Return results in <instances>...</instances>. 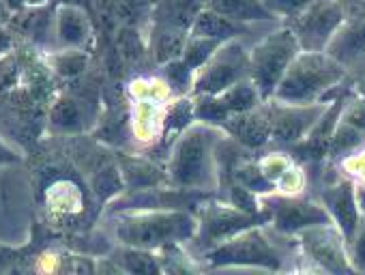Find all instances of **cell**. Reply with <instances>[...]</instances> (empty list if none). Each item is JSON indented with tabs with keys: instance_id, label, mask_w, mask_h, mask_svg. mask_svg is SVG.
<instances>
[{
	"instance_id": "1",
	"label": "cell",
	"mask_w": 365,
	"mask_h": 275,
	"mask_svg": "<svg viewBox=\"0 0 365 275\" xmlns=\"http://www.w3.org/2000/svg\"><path fill=\"white\" fill-rule=\"evenodd\" d=\"M228 133L213 123L194 120L172 142L165 164L170 187L194 194H211L222 187L220 151Z\"/></svg>"
},
{
	"instance_id": "2",
	"label": "cell",
	"mask_w": 365,
	"mask_h": 275,
	"mask_svg": "<svg viewBox=\"0 0 365 275\" xmlns=\"http://www.w3.org/2000/svg\"><path fill=\"white\" fill-rule=\"evenodd\" d=\"M209 269L290 271L301 258L297 237L275 230L269 222L252 226L228 241L198 254Z\"/></svg>"
},
{
	"instance_id": "3",
	"label": "cell",
	"mask_w": 365,
	"mask_h": 275,
	"mask_svg": "<svg viewBox=\"0 0 365 275\" xmlns=\"http://www.w3.org/2000/svg\"><path fill=\"white\" fill-rule=\"evenodd\" d=\"M108 237L116 245L159 251L192 243L198 232V215L187 209H125L106 213Z\"/></svg>"
},
{
	"instance_id": "4",
	"label": "cell",
	"mask_w": 365,
	"mask_h": 275,
	"mask_svg": "<svg viewBox=\"0 0 365 275\" xmlns=\"http://www.w3.org/2000/svg\"><path fill=\"white\" fill-rule=\"evenodd\" d=\"M348 78L350 71L324 50H301L286 69L271 99L286 103L329 101Z\"/></svg>"
},
{
	"instance_id": "5",
	"label": "cell",
	"mask_w": 365,
	"mask_h": 275,
	"mask_svg": "<svg viewBox=\"0 0 365 275\" xmlns=\"http://www.w3.org/2000/svg\"><path fill=\"white\" fill-rule=\"evenodd\" d=\"M129 93V133L140 147H153L163 138L165 112L174 90L163 78H135Z\"/></svg>"
},
{
	"instance_id": "6",
	"label": "cell",
	"mask_w": 365,
	"mask_h": 275,
	"mask_svg": "<svg viewBox=\"0 0 365 275\" xmlns=\"http://www.w3.org/2000/svg\"><path fill=\"white\" fill-rule=\"evenodd\" d=\"M299 52L301 46L286 22L250 46V80L258 88L262 101L273 97L277 84Z\"/></svg>"
},
{
	"instance_id": "7",
	"label": "cell",
	"mask_w": 365,
	"mask_h": 275,
	"mask_svg": "<svg viewBox=\"0 0 365 275\" xmlns=\"http://www.w3.org/2000/svg\"><path fill=\"white\" fill-rule=\"evenodd\" d=\"M243 80H250V41L230 39L220 43L213 56L196 71L190 95H217Z\"/></svg>"
},
{
	"instance_id": "8",
	"label": "cell",
	"mask_w": 365,
	"mask_h": 275,
	"mask_svg": "<svg viewBox=\"0 0 365 275\" xmlns=\"http://www.w3.org/2000/svg\"><path fill=\"white\" fill-rule=\"evenodd\" d=\"M269 222L267 213H247L226 200L202 202L198 213V232L192 241L198 254L228 241L230 237Z\"/></svg>"
},
{
	"instance_id": "9",
	"label": "cell",
	"mask_w": 365,
	"mask_h": 275,
	"mask_svg": "<svg viewBox=\"0 0 365 275\" xmlns=\"http://www.w3.org/2000/svg\"><path fill=\"white\" fill-rule=\"evenodd\" d=\"M329 103L331 99L320 103H286L277 99H267L264 108L271 123V145L288 151L301 145L314 125L320 120Z\"/></svg>"
},
{
	"instance_id": "10",
	"label": "cell",
	"mask_w": 365,
	"mask_h": 275,
	"mask_svg": "<svg viewBox=\"0 0 365 275\" xmlns=\"http://www.w3.org/2000/svg\"><path fill=\"white\" fill-rule=\"evenodd\" d=\"M260 209L267 213L269 224L290 237H297L301 230L318 224L331 222L327 209L320 204L318 198H312L307 194L299 196H284L277 192L260 196Z\"/></svg>"
},
{
	"instance_id": "11",
	"label": "cell",
	"mask_w": 365,
	"mask_h": 275,
	"mask_svg": "<svg viewBox=\"0 0 365 275\" xmlns=\"http://www.w3.org/2000/svg\"><path fill=\"white\" fill-rule=\"evenodd\" d=\"M301 258L324 273H354L348 256V241L333 222L309 226L297 234Z\"/></svg>"
},
{
	"instance_id": "12",
	"label": "cell",
	"mask_w": 365,
	"mask_h": 275,
	"mask_svg": "<svg viewBox=\"0 0 365 275\" xmlns=\"http://www.w3.org/2000/svg\"><path fill=\"white\" fill-rule=\"evenodd\" d=\"M344 18V0H314L309 7L290 18L286 26L294 33L301 50H324Z\"/></svg>"
},
{
	"instance_id": "13",
	"label": "cell",
	"mask_w": 365,
	"mask_h": 275,
	"mask_svg": "<svg viewBox=\"0 0 365 275\" xmlns=\"http://www.w3.org/2000/svg\"><path fill=\"white\" fill-rule=\"evenodd\" d=\"M262 101L258 88L254 86L252 80H243L217 95H207V97H194V108H196V118L207 120L213 125H222L226 118L232 114H241L247 110L258 108Z\"/></svg>"
},
{
	"instance_id": "14",
	"label": "cell",
	"mask_w": 365,
	"mask_h": 275,
	"mask_svg": "<svg viewBox=\"0 0 365 275\" xmlns=\"http://www.w3.org/2000/svg\"><path fill=\"white\" fill-rule=\"evenodd\" d=\"M318 200L327 209L331 222L339 228L346 241L354 234V230L361 224V211L354 194V183L341 175L333 177L331 181H324L318 190Z\"/></svg>"
},
{
	"instance_id": "15",
	"label": "cell",
	"mask_w": 365,
	"mask_h": 275,
	"mask_svg": "<svg viewBox=\"0 0 365 275\" xmlns=\"http://www.w3.org/2000/svg\"><path fill=\"white\" fill-rule=\"evenodd\" d=\"M220 127L245 151H262L271 145V123L264 103L254 110L232 114Z\"/></svg>"
},
{
	"instance_id": "16",
	"label": "cell",
	"mask_w": 365,
	"mask_h": 275,
	"mask_svg": "<svg viewBox=\"0 0 365 275\" xmlns=\"http://www.w3.org/2000/svg\"><path fill=\"white\" fill-rule=\"evenodd\" d=\"M324 52L331 54L346 69L354 67L361 58H365V14L354 18L346 16L329 39Z\"/></svg>"
},
{
	"instance_id": "17",
	"label": "cell",
	"mask_w": 365,
	"mask_h": 275,
	"mask_svg": "<svg viewBox=\"0 0 365 275\" xmlns=\"http://www.w3.org/2000/svg\"><path fill=\"white\" fill-rule=\"evenodd\" d=\"M93 35L91 18L76 5H61L54 18V37L61 50H82Z\"/></svg>"
},
{
	"instance_id": "18",
	"label": "cell",
	"mask_w": 365,
	"mask_h": 275,
	"mask_svg": "<svg viewBox=\"0 0 365 275\" xmlns=\"http://www.w3.org/2000/svg\"><path fill=\"white\" fill-rule=\"evenodd\" d=\"M46 207L56 217H73L84 211V196L78 183L61 179L46 190Z\"/></svg>"
},
{
	"instance_id": "19",
	"label": "cell",
	"mask_w": 365,
	"mask_h": 275,
	"mask_svg": "<svg viewBox=\"0 0 365 275\" xmlns=\"http://www.w3.org/2000/svg\"><path fill=\"white\" fill-rule=\"evenodd\" d=\"M209 9L224 14L232 20L239 22H250V24H258V22H277L279 18H275L262 0H209Z\"/></svg>"
},
{
	"instance_id": "20",
	"label": "cell",
	"mask_w": 365,
	"mask_h": 275,
	"mask_svg": "<svg viewBox=\"0 0 365 275\" xmlns=\"http://www.w3.org/2000/svg\"><path fill=\"white\" fill-rule=\"evenodd\" d=\"M112 262L120 266L123 273H161L163 264L159 262L157 251L129 247V245H116L112 251Z\"/></svg>"
},
{
	"instance_id": "21",
	"label": "cell",
	"mask_w": 365,
	"mask_h": 275,
	"mask_svg": "<svg viewBox=\"0 0 365 275\" xmlns=\"http://www.w3.org/2000/svg\"><path fill=\"white\" fill-rule=\"evenodd\" d=\"M161 78L170 84V88L174 90V95H190L192 93V84H194V76L196 71L182 61L180 56L174 61H168L161 65Z\"/></svg>"
},
{
	"instance_id": "22",
	"label": "cell",
	"mask_w": 365,
	"mask_h": 275,
	"mask_svg": "<svg viewBox=\"0 0 365 275\" xmlns=\"http://www.w3.org/2000/svg\"><path fill=\"white\" fill-rule=\"evenodd\" d=\"M256 162V166H258V170H260V175L273 185V192H275V185H277V181L284 177V172L297 162L294 160V155L290 153V151H269V153H262L258 160H254Z\"/></svg>"
},
{
	"instance_id": "23",
	"label": "cell",
	"mask_w": 365,
	"mask_h": 275,
	"mask_svg": "<svg viewBox=\"0 0 365 275\" xmlns=\"http://www.w3.org/2000/svg\"><path fill=\"white\" fill-rule=\"evenodd\" d=\"M220 43H222V41H217V39L190 35L187 41H185V48H182L180 58L185 61L194 71H198V69L213 56V52L220 48Z\"/></svg>"
},
{
	"instance_id": "24",
	"label": "cell",
	"mask_w": 365,
	"mask_h": 275,
	"mask_svg": "<svg viewBox=\"0 0 365 275\" xmlns=\"http://www.w3.org/2000/svg\"><path fill=\"white\" fill-rule=\"evenodd\" d=\"M190 33L185 31H178V28H165L159 37H157V43H155V56L157 61L163 65L168 61H174L182 54V48H185V41H187Z\"/></svg>"
},
{
	"instance_id": "25",
	"label": "cell",
	"mask_w": 365,
	"mask_h": 275,
	"mask_svg": "<svg viewBox=\"0 0 365 275\" xmlns=\"http://www.w3.org/2000/svg\"><path fill=\"white\" fill-rule=\"evenodd\" d=\"M50 120L58 129H78L82 123V108L76 99H58L56 105L52 108Z\"/></svg>"
},
{
	"instance_id": "26",
	"label": "cell",
	"mask_w": 365,
	"mask_h": 275,
	"mask_svg": "<svg viewBox=\"0 0 365 275\" xmlns=\"http://www.w3.org/2000/svg\"><path fill=\"white\" fill-rule=\"evenodd\" d=\"M275 192L277 194H284V196H299V194H305L307 192V170L301 162H294L286 172L284 177L277 181L275 185Z\"/></svg>"
},
{
	"instance_id": "27",
	"label": "cell",
	"mask_w": 365,
	"mask_h": 275,
	"mask_svg": "<svg viewBox=\"0 0 365 275\" xmlns=\"http://www.w3.org/2000/svg\"><path fill=\"white\" fill-rule=\"evenodd\" d=\"M337 166L341 170V177L350 179L354 185H365V145L339 157Z\"/></svg>"
},
{
	"instance_id": "28",
	"label": "cell",
	"mask_w": 365,
	"mask_h": 275,
	"mask_svg": "<svg viewBox=\"0 0 365 275\" xmlns=\"http://www.w3.org/2000/svg\"><path fill=\"white\" fill-rule=\"evenodd\" d=\"M88 58L82 50H61L58 54H54L50 58V65L56 73L61 76H78L84 67H86Z\"/></svg>"
},
{
	"instance_id": "29",
	"label": "cell",
	"mask_w": 365,
	"mask_h": 275,
	"mask_svg": "<svg viewBox=\"0 0 365 275\" xmlns=\"http://www.w3.org/2000/svg\"><path fill=\"white\" fill-rule=\"evenodd\" d=\"M348 256L350 264L356 273H365V215L361 217L359 228L348 241Z\"/></svg>"
},
{
	"instance_id": "30",
	"label": "cell",
	"mask_w": 365,
	"mask_h": 275,
	"mask_svg": "<svg viewBox=\"0 0 365 275\" xmlns=\"http://www.w3.org/2000/svg\"><path fill=\"white\" fill-rule=\"evenodd\" d=\"M267 5V9L275 16V18H294L297 14H301L305 7H309L314 0H262Z\"/></svg>"
},
{
	"instance_id": "31",
	"label": "cell",
	"mask_w": 365,
	"mask_h": 275,
	"mask_svg": "<svg viewBox=\"0 0 365 275\" xmlns=\"http://www.w3.org/2000/svg\"><path fill=\"white\" fill-rule=\"evenodd\" d=\"M61 271H67V273H93V271H97V262H93L88 256H63Z\"/></svg>"
},
{
	"instance_id": "32",
	"label": "cell",
	"mask_w": 365,
	"mask_h": 275,
	"mask_svg": "<svg viewBox=\"0 0 365 275\" xmlns=\"http://www.w3.org/2000/svg\"><path fill=\"white\" fill-rule=\"evenodd\" d=\"M61 264H63V254H58V251H43L37 258V269L46 271V273L61 271Z\"/></svg>"
},
{
	"instance_id": "33",
	"label": "cell",
	"mask_w": 365,
	"mask_h": 275,
	"mask_svg": "<svg viewBox=\"0 0 365 275\" xmlns=\"http://www.w3.org/2000/svg\"><path fill=\"white\" fill-rule=\"evenodd\" d=\"M20 162V153L14 151L3 138H0V166H5V164H16Z\"/></svg>"
},
{
	"instance_id": "34",
	"label": "cell",
	"mask_w": 365,
	"mask_h": 275,
	"mask_svg": "<svg viewBox=\"0 0 365 275\" xmlns=\"http://www.w3.org/2000/svg\"><path fill=\"white\" fill-rule=\"evenodd\" d=\"M348 71H354V86H356V93L365 95V58H361L354 67H350Z\"/></svg>"
},
{
	"instance_id": "35",
	"label": "cell",
	"mask_w": 365,
	"mask_h": 275,
	"mask_svg": "<svg viewBox=\"0 0 365 275\" xmlns=\"http://www.w3.org/2000/svg\"><path fill=\"white\" fill-rule=\"evenodd\" d=\"M14 50V37L5 31H0V56H7Z\"/></svg>"
},
{
	"instance_id": "36",
	"label": "cell",
	"mask_w": 365,
	"mask_h": 275,
	"mask_svg": "<svg viewBox=\"0 0 365 275\" xmlns=\"http://www.w3.org/2000/svg\"><path fill=\"white\" fill-rule=\"evenodd\" d=\"M354 194H356L359 211H361V215H365V185H354Z\"/></svg>"
},
{
	"instance_id": "37",
	"label": "cell",
	"mask_w": 365,
	"mask_h": 275,
	"mask_svg": "<svg viewBox=\"0 0 365 275\" xmlns=\"http://www.w3.org/2000/svg\"><path fill=\"white\" fill-rule=\"evenodd\" d=\"M29 5H43V3H48V0H26Z\"/></svg>"
}]
</instances>
